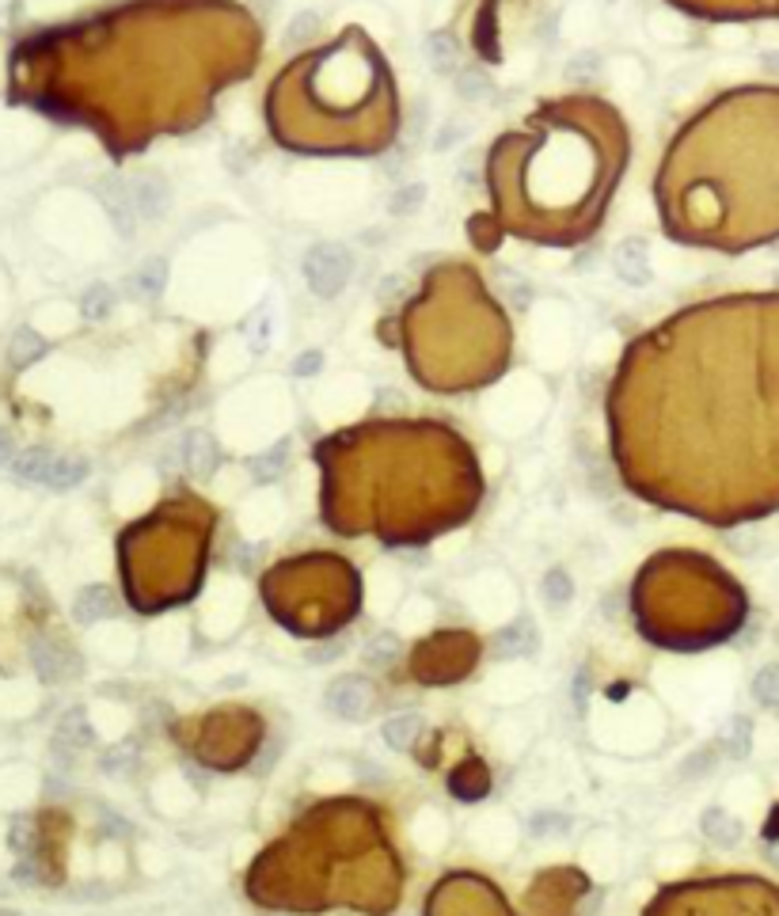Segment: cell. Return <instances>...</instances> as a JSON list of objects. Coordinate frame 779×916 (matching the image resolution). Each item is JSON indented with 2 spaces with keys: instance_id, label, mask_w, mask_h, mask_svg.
I'll return each mask as SVG.
<instances>
[{
  "instance_id": "1",
  "label": "cell",
  "mask_w": 779,
  "mask_h": 916,
  "mask_svg": "<svg viewBox=\"0 0 779 916\" xmlns=\"http://www.w3.org/2000/svg\"><path fill=\"white\" fill-rule=\"evenodd\" d=\"M608 434L654 506L711 525L779 510V289L707 297L635 335L608 384Z\"/></svg>"
},
{
  "instance_id": "2",
  "label": "cell",
  "mask_w": 779,
  "mask_h": 916,
  "mask_svg": "<svg viewBox=\"0 0 779 916\" xmlns=\"http://www.w3.org/2000/svg\"><path fill=\"white\" fill-rule=\"evenodd\" d=\"M263 61V23L240 0H118L46 31L16 58L23 103L88 126L114 160L202 130Z\"/></svg>"
},
{
  "instance_id": "3",
  "label": "cell",
  "mask_w": 779,
  "mask_h": 916,
  "mask_svg": "<svg viewBox=\"0 0 779 916\" xmlns=\"http://www.w3.org/2000/svg\"><path fill=\"white\" fill-rule=\"evenodd\" d=\"M631 160V130L616 103L593 92L540 99L483 160L487 210L468 217V240L491 255L506 240L582 248L605 225Z\"/></svg>"
},
{
  "instance_id": "4",
  "label": "cell",
  "mask_w": 779,
  "mask_h": 916,
  "mask_svg": "<svg viewBox=\"0 0 779 916\" xmlns=\"http://www.w3.org/2000/svg\"><path fill=\"white\" fill-rule=\"evenodd\" d=\"M658 225L673 244L722 255L779 240V84L711 96L669 137L654 172Z\"/></svg>"
},
{
  "instance_id": "5",
  "label": "cell",
  "mask_w": 779,
  "mask_h": 916,
  "mask_svg": "<svg viewBox=\"0 0 779 916\" xmlns=\"http://www.w3.org/2000/svg\"><path fill=\"white\" fill-rule=\"evenodd\" d=\"M323 525L339 536L426 544L464 525L483 498L468 441L434 419H377L316 441Z\"/></svg>"
},
{
  "instance_id": "6",
  "label": "cell",
  "mask_w": 779,
  "mask_h": 916,
  "mask_svg": "<svg viewBox=\"0 0 779 916\" xmlns=\"http://www.w3.org/2000/svg\"><path fill=\"white\" fill-rule=\"evenodd\" d=\"M270 141L301 156H380L403 126L392 61L373 35L350 23L308 46L270 77L263 92Z\"/></svg>"
},
{
  "instance_id": "7",
  "label": "cell",
  "mask_w": 779,
  "mask_h": 916,
  "mask_svg": "<svg viewBox=\"0 0 779 916\" xmlns=\"http://www.w3.org/2000/svg\"><path fill=\"white\" fill-rule=\"evenodd\" d=\"M380 339L403 350L422 388L453 396L498 381L513 358V327L479 267L441 259L422 274L396 320L380 324Z\"/></svg>"
},
{
  "instance_id": "8",
  "label": "cell",
  "mask_w": 779,
  "mask_h": 916,
  "mask_svg": "<svg viewBox=\"0 0 779 916\" xmlns=\"http://www.w3.org/2000/svg\"><path fill=\"white\" fill-rule=\"evenodd\" d=\"M217 510L190 491H179L160 502L152 517H141L122 536L126 574L133 601L141 609L187 601L202 582L209 540H213Z\"/></svg>"
},
{
  "instance_id": "9",
  "label": "cell",
  "mask_w": 779,
  "mask_h": 916,
  "mask_svg": "<svg viewBox=\"0 0 779 916\" xmlns=\"http://www.w3.org/2000/svg\"><path fill=\"white\" fill-rule=\"evenodd\" d=\"M703 23H764L779 20V0H665Z\"/></svg>"
},
{
  "instance_id": "10",
  "label": "cell",
  "mask_w": 779,
  "mask_h": 916,
  "mask_svg": "<svg viewBox=\"0 0 779 916\" xmlns=\"http://www.w3.org/2000/svg\"><path fill=\"white\" fill-rule=\"evenodd\" d=\"M323 704H327L331 715H339L346 723H361V719H369L373 707H377V688H373V681L350 673V677H339V681L327 685Z\"/></svg>"
},
{
  "instance_id": "11",
  "label": "cell",
  "mask_w": 779,
  "mask_h": 916,
  "mask_svg": "<svg viewBox=\"0 0 779 916\" xmlns=\"http://www.w3.org/2000/svg\"><path fill=\"white\" fill-rule=\"evenodd\" d=\"M31 666H35V673L46 681V685H61L69 673L80 669V662H76L73 654L61 647L57 639L35 635V639H31Z\"/></svg>"
},
{
  "instance_id": "12",
  "label": "cell",
  "mask_w": 779,
  "mask_h": 916,
  "mask_svg": "<svg viewBox=\"0 0 779 916\" xmlns=\"http://www.w3.org/2000/svg\"><path fill=\"white\" fill-rule=\"evenodd\" d=\"M449 791L460 802H479L491 791V772L483 761H464L456 772H449Z\"/></svg>"
},
{
  "instance_id": "13",
  "label": "cell",
  "mask_w": 779,
  "mask_h": 916,
  "mask_svg": "<svg viewBox=\"0 0 779 916\" xmlns=\"http://www.w3.org/2000/svg\"><path fill=\"white\" fill-rule=\"evenodd\" d=\"M700 829H703V837L711 840L715 848H738L741 844V821L734 818V814L719 810V806H711V810L703 814Z\"/></svg>"
},
{
  "instance_id": "14",
  "label": "cell",
  "mask_w": 779,
  "mask_h": 916,
  "mask_svg": "<svg viewBox=\"0 0 779 916\" xmlns=\"http://www.w3.org/2000/svg\"><path fill=\"white\" fill-rule=\"evenodd\" d=\"M54 745H61V749H84V745H92V726H88V715H84V707H69L61 719H57V734H54Z\"/></svg>"
},
{
  "instance_id": "15",
  "label": "cell",
  "mask_w": 779,
  "mask_h": 916,
  "mask_svg": "<svg viewBox=\"0 0 779 916\" xmlns=\"http://www.w3.org/2000/svg\"><path fill=\"white\" fill-rule=\"evenodd\" d=\"M380 734H384V742L392 745V749H411L418 742V734H422V715H415V711L392 715V719H384Z\"/></svg>"
},
{
  "instance_id": "16",
  "label": "cell",
  "mask_w": 779,
  "mask_h": 916,
  "mask_svg": "<svg viewBox=\"0 0 779 916\" xmlns=\"http://www.w3.org/2000/svg\"><path fill=\"white\" fill-rule=\"evenodd\" d=\"M111 609H114L111 590H107V586H88V590L76 597L73 616L80 620V624H95V620H103Z\"/></svg>"
},
{
  "instance_id": "17",
  "label": "cell",
  "mask_w": 779,
  "mask_h": 916,
  "mask_svg": "<svg viewBox=\"0 0 779 916\" xmlns=\"http://www.w3.org/2000/svg\"><path fill=\"white\" fill-rule=\"evenodd\" d=\"M399 658V639L392 635V631H377V635H369L365 643H361V662L373 669H384L392 666Z\"/></svg>"
},
{
  "instance_id": "18",
  "label": "cell",
  "mask_w": 779,
  "mask_h": 916,
  "mask_svg": "<svg viewBox=\"0 0 779 916\" xmlns=\"http://www.w3.org/2000/svg\"><path fill=\"white\" fill-rule=\"evenodd\" d=\"M50 468H54V457H50L46 449H27V453H19V457L12 460V472H16L19 479H27V483H46V479H50Z\"/></svg>"
},
{
  "instance_id": "19",
  "label": "cell",
  "mask_w": 779,
  "mask_h": 916,
  "mask_svg": "<svg viewBox=\"0 0 779 916\" xmlns=\"http://www.w3.org/2000/svg\"><path fill=\"white\" fill-rule=\"evenodd\" d=\"M719 742L730 757H745V753H749V742H753V723H749V719H726L719 730Z\"/></svg>"
},
{
  "instance_id": "20",
  "label": "cell",
  "mask_w": 779,
  "mask_h": 916,
  "mask_svg": "<svg viewBox=\"0 0 779 916\" xmlns=\"http://www.w3.org/2000/svg\"><path fill=\"white\" fill-rule=\"evenodd\" d=\"M536 647V635H532L525 624H517V628H506L494 635V650L498 654H529V650Z\"/></svg>"
},
{
  "instance_id": "21",
  "label": "cell",
  "mask_w": 779,
  "mask_h": 916,
  "mask_svg": "<svg viewBox=\"0 0 779 916\" xmlns=\"http://www.w3.org/2000/svg\"><path fill=\"white\" fill-rule=\"evenodd\" d=\"M84 460H76V457H54V468H50V487H73V483H80L84 479Z\"/></svg>"
},
{
  "instance_id": "22",
  "label": "cell",
  "mask_w": 779,
  "mask_h": 916,
  "mask_svg": "<svg viewBox=\"0 0 779 916\" xmlns=\"http://www.w3.org/2000/svg\"><path fill=\"white\" fill-rule=\"evenodd\" d=\"M753 696L764 707H779V666H764L753 677Z\"/></svg>"
},
{
  "instance_id": "23",
  "label": "cell",
  "mask_w": 779,
  "mask_h": 916,
  "mask_svg": "<svg viewBox=\"0 0 779 916\" xmlns=\"http://www.w3.org/2000/svg\"><path fill=\"white\" fill-rule=\"evenodd\" d=\"M133 764H137V745L133 742H122V745H114V749L103 753V772H111V776H118V772H130Z\"/></svg>"
},
{
  "instance_id": "24",
  "label": "cell",
  "mask_w": 779,
  "mask_h": 916,
  "mask_svg": "<svg viewBox=\"0 0 779 916\" xmlns=\"http://www.w3.org/2000/svg\"><path fill=\"white\" fill-rule=\"evenodd\" d=\"M46 346L38 343L35 335L31 331H23V335H16V346H12V362L16 365H27V362H35L38 354H42Z\"/></svg>"
},
{
  "instance_id": "25",
  "label": "cell",
  "mask_w": 779,
  "mask_h": 916,
  "mask_svg": "<svg viewBox=\"0 0 779 916\" xmlns=\"http://www.w3.org/2000/svg\"><path fill=\"white\" fill-rule=\"evenodd\" d=\"M8 840H12V848L16 852H31V844H35V821L31 818H16L12 821V833H8Z\"/></svg>"
},
{
  "instance_id": "26",
  "label": "cell",
  "mask_w": 779,
  "mask_h": 916,
  "mask_svg": "<svg viewBox=\"0 0 779 916\" xmlns=\"http://www.w3.org/2000/svg\"><path fill=\"white\" fill-rule=\"evenodd\" d=\"M711 768H715V753H711V749H700V753H692V757L681 764V776L684 780H692V776H707Z\"/></svg>"
},
{
  "instance_id": "27",
  "label": "cell",
  "mask_w": 779,
  "mask_h": 916,
  "mask_svg": "<svg viewBox=\"0 0 779 916\" xmlns=\"http://www.w3.org/2000/svg\"><path fill=\"white\" fill-rule=\"evenodd\" d=\"M544 593H548V601H555V605H563V601L570 597L567 578H563V574H551L548 582H544Z\"/></svg>"
},
{
  "instance_id": "28",
  "label": "cell",
  "mask_w": 779,
  "mask_h": 916,
  "mask_svg": "<svg viewBox=\"0 0 779 916\" xmlns=\"http://www.w3.org/2000/svg\"><path fill=\"white\" fill-rule=\"evenodd\" d=\"M342 647H346V639H339V643H331V647H320L308 654V662H331V658H339Z\"/></svg>"
},
{
  "instance_id": "29",
  "label": "cell",
  "mask_w": 779,
  "mask_h": 916,
  "mask_svg": "<svg viewBox=\"0 0 779 916\" xmlns=\"http://www.w3.org/2000/svg\"><path fill=\"white\" fill-rule=\"evenodd\" d=\"M16 460V441L8 430H0V464H12Z\"/></svg>"
},
{
  "instance_id": "30",
  "label": "cell",
  "mask_w": 779,
  "mask_h": 916,
  "mask_svg": "<svg viewBox=\"0 0 779 916\" xmlns=\"http://www.w3.org/2000/svg\"><path fill=\"white\" fill-rule=\"evenodd\" d=\"M16 878H19V882H35V878H38V867H35V859H31V856H23V859H19V867H16Z\"/></svg>"
},
{
  "instance_id": "31",
  "label": "cell",
  "mask_w": 779,
  "mask_h": 916,
  "mask_svg": "<svg viewBox=\"0 0 779 916\" xmlns=\"http://www.w3.org/2000/svg\"><path fill=\"white\" fill-rule=\"evenodd\" d=\"M567 829V818H555V814H540V818L532 821V829H536V837H540V829Z\"/></svg>"
},
{
  "instance_id": "32",
  "label": "cell",
  "mask_w": 779,
  "mask_h": 916,
  "mask_svg": "<svg viewBox=\"0 0 779 916\" xmlns=\"http://www.w3.org/2000/svg\"><path fill=\"white\" fill-rule=\"evenodd\" d=\"M768 840H779V814L768 821Z\"/></svg>"
},
{
  "instance_id": "33",
  "label": "cell",
  "mask_w": 779,
  "mask_h": 916,
  "mask_svg": "<svg viewBox=\"0 0 779 916\" xmlns=\"http://www.w3.org/2000/svg\"><path fill=\"white\" fill-rule=\"evenodd\" d=\"M768 859H772V863L779 867V840H772V844H768Z\"/></svg>"
}]
</instances>
